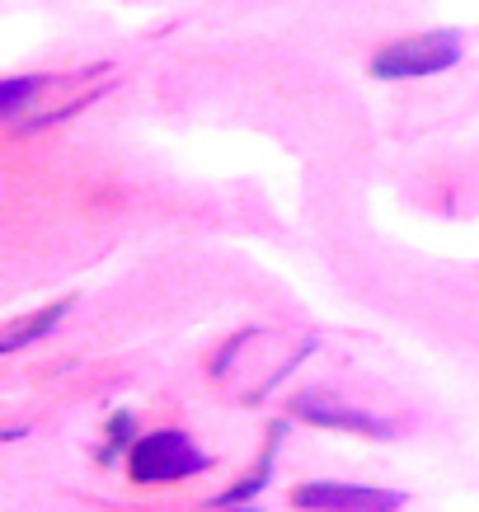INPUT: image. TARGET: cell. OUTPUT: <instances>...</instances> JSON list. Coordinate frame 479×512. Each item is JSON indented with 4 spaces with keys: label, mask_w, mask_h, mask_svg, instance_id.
<instances>
[{
    "label": "cell",
    "mask_w": 479,
    "mask_h": 512,
    "mask_svg": "<svg viewBox=\"0 0 479 512\" xmlns=\"http://www.w3.org/2000/svg\"><path fill=\"white\" fill-rule=\"evenodd\" d=\"M212 466L207 451H198V442L179 428H160L151 437H137L132 451H127V470L137 484H174L188 480V475H202Z\"/></svg>",
    "instance_id": "1"
},
{
    "label": "cell",
    "mask_w": 479,
    "mask_h": 512,
    "mask_svg": "<svg viewBox=\"0 0 479 512\" xmlns=\"http://www.w3.org/2000/svg\"><path fill=\"white\" fill-rule=\"evenodd\" d=\"M456 62H461V33L433 29V33H418V38H400V43L381 47L371 57V76L418 80V76H437V71H447Z\"/></svg>",
    "instance_id": "2"
},
{
    "label": "cell",
    "mask_w": 479,
    "mask_h": 512,
    "mask_svg": "<svg viewBox=\"0 0 479 512\" xmlns=\"http://www.w3.org/2000/svg\"><path fill=\"white\" fill-rule=\"evenodd\" d=\"M292 503L306 512H395L404 503V494H395V489H367V484L310 480L292 489Z\"/></svg>",
    "instance_id": "3"
},
{
    "label": "cell",
    "mask_w": 479,
    "mask_h": 512,
    "mask_svg": "<svg viewBox=\"0 0 479 512\" xmlns=\"http://www.w3.org/2000/svg\"><path fill=\"white\" fill-rule=\"evenodd\" d=\"M292 409L301 414V419L320 423V428H348V433H381L386 437L390 428L381 419H371V414H362V409H348V404H325L320 395H296Z\"/></svg>",
    "instance_id": "4"
},
{
    "label": "cell",
    "mask_w": 479,
    "mask_h": 512,
    "mask_svg": "<svg viewBox=\"0 0 479 512\" xmlns=\"http://www.w3.org/2000/svg\"><path fill=\"white\" fill-rule=\"evenodd\" d=\"M66 311H71V296H66V301H57V306H47V311H38L33 320H24V325H10L5 334H0V353H19L29 339H43L47 329L57 325Z\"/></svg>",
    "instance_id": "5"
},
{
    "label": "cell",
    "mask_w": 479,
    "mask_h": 512,
    "mask_svg": "<svg viewBox=\"0 0 479 512\" xmlns=\"http://www.w3.org/2000/svg\"><path fill=\"white\" fill-rule=\"evenodd\" d=\"M278 442H282V423H278V437H273V447L263 451V461H259V470H249L245 480L235 484V489H226V494H217V498H207L212 508H226V503H245V498H254L263 489V484L273 480V451H278Z\"/></svg>",
    "instance_id": "6"
},
{
    "label": "cell",
    "mask_w": 479,
    "mask_h": 512,
    "mask_svg": "<svg viewBox=\"0 0 479 512\" xmlns=\"http://www.w3.org/2000/svg\"><path fill=\"white\" fill-rule=\"evenodd\" d=\"M43 85H52V76H19L0 85V113L5 118H19V109L29 104L33 94H43Z\"/></svg>",
    "instance_id": "7"
},
{
    "label": "cell",
    "mask_w": 479,
    "mask_h": 512,
    "mask_svg": "<svg viewBox=\"0 0 479 512\" xmlns=\"http://www.w3.org/2000/svg\"><path fill=\"white\" fill-rule=\"evenodd\" d=\"M127 437H132V414H118L109 423V433H104V447H99V461H113L118 451L127 447Z\"/></svg>",
    "instance_id": "8"
},
{
    "label": "cell",
    "mask_w": 479,
    "mask_h": 512,
    "mask_svg": "<svg viewBox=\"0 0 479 512\" xmlns=\"http://www.w3.org/2000/svg\"><path fill=\"white\" fill-rule=\"evenodd\" d=\"M221 512H231V508H221ZM235 512H259V508H235Z\"/></svg>",
    "instance_id": "9"
}]
</instances>
